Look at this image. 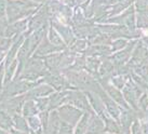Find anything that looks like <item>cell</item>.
Masks as SVG:
<instances>
[]
</instances>
